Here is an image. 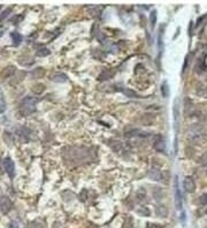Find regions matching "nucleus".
Instances as JSON below:
<instances>
[{
	"label": "nucleus",
	"instance_id": "obj_1",
	"mask_svg": "<svg viewBox=\"0 0 207 228\" xmlns=\"http://www.w3.org/2000/svg\"><path fill=\"white\" fill-rule=\"evenodd\" d=\"M37 98L33 97H25L21 103V110L24 114H31L36 111Z\"/></svg>",
	"mask_w": 207,
	"mask_h": 228
},
{
	"label": "nucleus",
	"instance_id": "obj_2",
	"mask_svg": "<svg viewBox=\"0 0 207 228\" xmlns=\"http://www.w3.org/2000/svg\"><path fill=\"white\" fill-rule=\"evenodd\" d=\"M10 207H12V202H10V199L8 197L0 198V211H1V213H4V214L8 213Z\"/></svg>",
	"mask_w": 207,
	"mask_h": 228
},
{
	"label": "nucleus",
	"instance_id": "obj_3",
	"mask_svg": "<svg viewBox=\"0 0 207 228\" xmlns=\"http://www.w3.org/2000/svg\"><path fill=\"white\" fill-rule=\"evenodd\" d=\"M4 167H5V171L7 172V174L13 177L14 173H15V167H14V163L10 158H5L4 159Z\"/></svg>",
	"mask_w": 207,
	"mask_h": 228
},
{
	"label": "nucleus",
	"instance_id": "obj_4",
	"mask_svg": "<svg viewBox=\"0 0 207 228\" xmlns=\"http://www.w3.org/2000/svg\"><path fill=\"white\" fill-rule=\"evenodd\" d=\"M183 186H184V189L187 192H193L195 189H196V183L193 181V179L191 176H186L183 181Z\"/></svg>",
	"mask_w": 207,
	"mask_h": 228
},
{
	"label": "nucleus",
	"instance_id": "obj_5",
	"mask_svg": "<svg viewBox=\"0 0 207 228\" xmlns=\"http://www.w3.org/2000/svg\"><path fill=\"white\" fill-rule=\"evenodd\" d=\"M153 146H154L155 150L160 151V152H164L166 149V144L165 141L162 138V136H155V139L153 142Z\"/></svg>",
	"mask_w": 207,
	"mask_h": 228
},
{
	"label": "nucleus",
	"instance_id": "obj_6",
	"mask_svg": "<svg viewBox=\"0 0 207 228\" xmlns=\"http://www.w3.org/2000/svg\"><path fill=\"white\" fill-rule=\"evenodd\" d=\"M175 199H176V207L177 208H182V196H181V191L178 188V182L177 179H175Z\"/></svg>",
	"mask_w": 207,
	"mask_h": 228
},
{
	"label": "nucleus",
	"instance_id": "obj_7",
	"mask_svg": "<svg viewBox=\"0 0 207 228\" xmlns=\"http://www.w3.org/2000/svg\"><path fill=\"white\" fill-rule=\"evenodd\" d=\"M148 177L150 179H152V180H154V181H160L161 179H162V174H161V172H159L158 169H151L150 172H148Z\"/></svg>",
	"mask_w": 207,
	"mask_h": 228
},
{
	"label": "nucleus",
	"instance_id": "obj_8",
	"mask_svg": "<svg viewBox=\"0 0 207 228\" xmlns=\"http://www.w3.org/2000/svg\"><path fill=\"white\" fill-rule=\"evenodd\" d=\"M52 80L54 82L61 83V82H66L67 81V76L63 74V73H55L53 76H52Z\"/></svg>",
	"mask_w": 207,
	"mask_h": 228
},
{
	"label": "nucleus",
	"instance_id": "obj_9",
	"mask_svg": "<svg viewBox=\"0 0 207 228\" xmlns=\"http://www.w3.org/2000/svg\"><path fill=\"white\" fill-rule=\"evenodd\" d=\"M15 72V67L14 66H8V67H6L2 72H1V76L2 77H8L10 75H13Z\"/></svg>",
	"mask_w": 207,
	"mask_h": 228
},
{
	"label": "nucleus",
	"instance_id": "obj_10",
	"mask_svg": "<svg viewBox=\"0 0 207 228\" xmlns=\"http://www.w3.org/2000/svg\"><path fill=\"white\" fill-rule=\"evenodd\" d=\"M109 146L114 152H119L122 149V143L119 141H113V142H109Z\"/></svg>",
	"mask_w": 207,
	"mask_h": 228
},
{
	"label": "nucleus",
	"instance_id": "obj_11",
	"mask_svg": "<svg viewBox=\"0 0 207 228\" xmlns=\"http://www.w3.org/2000/svg\"><path fill=\"white\" fill-rule=\"evenodd\" d=\"M112 76H113V73L111 72V70H104V72L100 74V76H99V80H100V81H106V80L112 78Z\"/></svg>",
	"mask_w": 207,
	"mask_h": 228
},
{
	"label": "nucleus",
	"instance_id": "obj_12",
	"mask_svg": "<svg viewBox=\"0 0 207 228\" xmlns=\"http://www.w3.org/2000/svg\"><path fill=\"white\" fill-rule=\"evenodd\" d=\"M10 37H12V41L14 43V45H19L22 41V37H21L20 33H17V32H12V35H10Z\"/></svg>",
	"mask_w": 207,
	"mask_h": 228
},
{
	"label": "nucleus",
	"instance_id": "obj_13",
	"mask_svg": "<svg viewBox=\"0 0 207 228\" xmlns=\"http://www.w3.org/2000/svg\"><path fill=\"white\" fill-rule=\"evenodd\" d=\"M150 22H151V27L154 28L155 23H156V12L155 10H152L150 14Z\"/></svg>",
	"mask_w": 207,
	"mask_h": 228
},
{
	"label": "nucleus",
	"instance_id": "obj_14",
	"mask_svg": "<svg viewBox=\"0 0 207 228\" xmlns=\"http://www.w3.org/2000/svg\"><path fill=\"white\" fill-rule=\"evenodd\" d=\"M140 144H142V139H138L137 137H134V138L129 139V145H131V146H138V145Z\"/></svg>",
	"mask_w": 207,
	"mask_h": 228
},
{
	"label": "nucleus",
	"instance_id": "obj_15",
	"mask_svg": "<svg viewBox=\"0 0 207 228\" xmlns=\"http://www.w3.org/2000/svg\"><path fill=\"white\" fill-rule=\"evenodd\" d=\"M50 54V51L46 49V47H41L38 51H37V55H39V57H46V55H48Z\"/></svg>",
	"mask_w": 207,
	"mask_h": 228
},
{
	"label": "nucleus",
	"instance_id": "obj_16",
	"mask_svg": "<svg viewBox=\"0 0 207 228\" xmlns=\"http://www.w3.org/2000/svg\"><path fill=\"white\" fill-rule=\"evenodd\" d=\"M161 92H162V96H164V97H167V96L169 94V89H168V85H167L166 82H164L162 85H161Z\"/></svg>",
	"mask_w": 207,
	"mask_h": 228
},
{
	"label": "nucleus",
	"instance_id": "obj_17",
	"mask_svg": "<svg viewBox=\"0 0 207 228\" xmlns=\"http://www.w3.org/2000/svg\"><path fill=\"white\" fill-rule=\"evenodd\" d=\"M44 89H45V86H44L43 84H41V85H39V84H37L36 86H33V88H32V91H33L35 93H41L43 91H44Z\"/></svg>",
	"mask_w": 207,
	"mask_h": 228
},
{
	"label": "nucleus",
	"instance_id": "obj_18",
	"mask_svg": "<svg viewBox=\"0 0 207 228\" xmlns=\"http://www.w3.org/2000/svg\"><path fill=\"white\" fill-rule=\"evenodd\" d=\"M138 214L144 216V217H147V216H150V211H148L146 207L142 206L140 208H138Z\"/></svg>",
	"mask_w": 207,
	"mask_h": 228
},
{
	"label": "nucleus",
	"instance_id": "obj_19",
	"mask_svg": "<svg viewBox=\"0 0 207 228\" xmlns=\"http://www.w3.org/2000/svg\"><path fill=\"white\" fill-rule=\"evenodd\" d=\"M9 13H10L9 8H8V9H6L5 12H4V14H1V15H0V20H5V19H6V16H7Z\"/></svg>",
	"mask_w": 207,
	"mask_h": 228
},
{
	"label": "nucleus",
	"instance_id": "obj_20",
	"mask_svg": "<svg viewBox=\"0 0 207 228\" xmlns=\"http://www.w3.org/2000/svg\"><path fill=\"white\" fill-rule=\"evenodd\" d=\"M200 204H207V195H203L200 197Z\"/></svg>",
	"mask_w": 207,
	"mask_h": 228
},
{
	"label": "nucleus",
	"instance_id": "obj_21",
	"mask_svg": "<svg viewBox=\"0 0 207 228\" xmlns=\"http://www.w3.org/2000/svg\"><path fill=\"white\" fill-rule=\"evenodd\" d=\"M9 228H19V227H17V224H16L15 221H12L9 225Z\"/></svg>",
	"mask_w": 207,
	"mask_h": 228
}]
</instances>
